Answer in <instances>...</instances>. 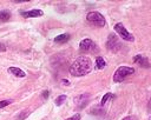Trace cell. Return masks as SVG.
Returning a JSON list of instances; mask_svg holds the SVG:
<instances>
[{
  "instance_id": "6da1fadb",
  "label": "cell",
  "mask_w": 151,
  "mask_h": 120,
  "mask_svg": "<svg viewBox=\"0 0 151 120\" xmlns=\"http://www.w3.org/2000/svg\"><path fill=\"white\" fill-rule=\"evenodd\" d=\"M92 71V62L91 59L87 56H79L77 58L70 67V73L73 76H84Z\"/></svg>"
},
{
  "instance_id": "7a4b0ae2",
  "label": "cell",
  "mask_w": 151,
  "mask_h": 120,
  "mask_svg": "<svg viewBox=\"0 0 151 120\" xmlns=\"http://www.w3.org/2000/svg\"><path fill=\"white\" fill-rule=\"evenodd\" d=\"M134 73V69L129 66H120L117 68V71L113 74V81L114 82H122L127 75H131Z\"/></svg>"
},
{
  "instance_id": "3957f363",
  "label": "cell",
  "mask_w": 151,
  "mask_h": 120,
  "mask_svg": "<svg viewBox=\"0 0 151 120\" xmlns=\"http://www.w3.org/2000/svg\"><path fill=\"white\" fill-rule=\"evenodd\" d=\"M106 47L111 52L117 53L122 48V42H120V40L118 39V36L116 34H110L109 38H107V41H106Z\"/></svg>"
},
{
  "instance_id": "277c9868",
  "label": "cell",
  "mask_w": 151,
  "mask_h": 120,
  "mask_svg": "<svg viewBox=\"0 0 151 120\" xmlns=\"http://www.w3.org/2000/svg\"><path fill=\"white\" fill-rule=\"evenodd\" d=\"M86 19H87V21H90V22L94 24L96 26H99V27L105 26V18H104L99 12L93 11V12L87 13Z\"/></svg>"
},
{
  "instance_id": "5b68a950",
  "label": "cell",
  "mask_w": 151,
  "mask_h": 120,
  "mask_svg": "<svg viewBox=\"0 0 151 120\" xmlns=\"http://www.w3.org/2000/svg\"><path fill=\"white\" fill-rule=\"evenodd\" d=\"M114 31L117 32V34H119V36H120L122 39H124V40H126V41H133V40H134L133 35H132V34L124 27V25L120 24V22H118V24L114 25Z\"/></svg>"
},
{
  "instance_id": "8992f818",
  "label": "cell",
  "mask_w": 151,
  "mask_h": 120,
  "mask_svg": "<svg viewBox=\"0 0 151 120\" xmlns=\"http://www.w3.org/2000/svg\"><path fill=\"white\" fill-rule=\"evenodd\" d=\"M88 99H90V94H87V93L80 94L74 98V105L77 106L78 109H83L88 104Z\"/></svg>"
},
{
  "instance_id": "52a82bcc",
  "label": "cell",
  "mask_w": 151,
  "mask_h": 120,
  "mask_svg": "<svg viewBox=\"0 0 151 120\" xmlns=\"http://www.w3.org/2000/svg\"><path fill=\"white\" fill-rule=\"evenodd\" d=\"M79 48H80V51H83V52H88V51L96 49V44H94L91 39H84V40L80 41Z\"/></svg>"
},
{
  "instance_id": "ba28073f",
  "label": "cell",
  "mask_w": 151,
  "mask_h": 120,
  "mask_svg": "<svg viewBox=\"0 0 151 120\" xmlns=\"http://www.w3.org/2000/svg\"><path fill=\"white\" fill-rule=\"evenodd\" d=\"M133 62H137L139 66H142V67H144V68H149V67H150V64H149L147 58H146V56H143V55H140V54L133 56Z\"/></svg>"
},
{
  "instance_id": "9c48e42d",
  "label": "cell",
  "mask_w": 151,
  "mask_h": 120,
  "mask_svg": "<svg viewBox=\"0 0 151 120\" xmlns=\"http://www.w3.org/2000/svg\"><path fill=\"white\" fill-rule=\"evenodd\" d=\"M21 15L24 18H39L44 15V12L41 9H32L27 12H21Z\"/></svg>"
},
{
  "instance_id": "30bf717a",
  "label": "cell",
  "mask_w": 151,
  "mask_h": 120,
  "mask_svg": "<svg viewBox=\"0 0 151 120\" xmlns=\"http://www.w3.org/2000/svg\"><path fill=\"white\" fill-rule=\"evenodd\" d=\"M8 72H9L11 74L18 76V78H25V76H26V73H25L22 69L18 68V67H9V68H8Z\"/></svg>"
},
{
  "instance_id": "8fae6325",
  "label": "cell",
  "mask_w": 151,
  "mask_h": 120,
  "mask_svg": "<svg viewBox=\"0 0 151 120\" xmlns=\"http://www.w3.org/2000/svg\"><path fill=\"white\" fill-rule=\"evenodd\" d=\"M70 40V34L67 33H64V34H59L58 36L54 38V42H59V44H64V42H67Z\"/></svg>"
},
{
  "instance_id": "7c38bea8",
  "label": "cell",
  "mask_w": 151,
  "mask_h": 120,
  "mask_svg": "<svg viewBox=\"0 0 151 120\" xmlns=\"http://www.w3.org/2000/svg\"><path fill=\"white\" fill-rule=\"evenodd\" d=\"M11 18V12L7 11V9H4V11H0V22H5L7 20H9Z\"/></svg>"
},
{
  "instance_id": "4fadbf2b",
  "label": "cell",
  "mask_w": 151,
  "mask_h": 120,
  "mask_svg": "<svg viewBox=\"0 0 151 120\" xmlns=\"http://www.w3.org/2000/svg\"><path fill=\"white\" fill-rule=\"evenodd\" d=\"M105 66H106L105 60L101 56H97V59H96V68L97 69H103Z\"/></svg>"
},
{
  "instance_id": "5bb4252c",
  "label": "cell",
  "mask_w": 151,
  "mask_h": 120,
  "mask_svg": "<svg viewBox=\"0 0 151 120\" xmlns=\"http://www.w3.org/2000/svg\"><path fill=\"white\" fill-rule=\"evenodd\" d=\"M65 100H66V95H64V94H63V95H59V96L55 99V101H54V102H55V105H57V106H61V105L65 102Z\"/></svg>"
},
{
  "instance_id": "9a60e30c",
  "label": "cell",
  "mask_w": 151,
  "mask_h": 120,
  "mask_svg": "<svg viewBox=\"0 0 151 120\" xmlns=\"http://www.w3.org/2000/svg\"><path fill=\"white\" fill-rule=\"evenodd\" d=\"M111 98H113V95H112L111 93H106V94L103 96V99H101V101H100V105L104 106V105L106 104V101H109V99H111Z\"/></svg>"
},
{
  "instance_id": "2e32d148",
  "label": "cell",
  "mask_w": 151,
  "mask_h": 120,
  "mask_svg": "<svg viewBox=\"0 0 151 120\" xmlns=\"http://www.w3.org/2000/svg\"><path fill=\"white\" fill-rule=\"evenodd\" d=\"M28 114H29V111H22L19 115H18V120H24V119H26L27 116H28Z\"/></svg>"
},
{
  "instance_id": "e0dca14e",
  "label": "cell",
  "mask_w": 151,
  "mask_h": 120,
  "mask_svg": "<svg viewBox=\"0 0 151 120\" xmlns=\"http://www.w3.org/2000/svg\"><path fill=\"white\" fill-rule=\"evenodd\" d=\"M12 102H13V100H12V99H8V100H2V101H0V108L5 107V106H7V105H9V104H12Z\"/></svg>"
},
{
  "instance_id": "ac0fdd59",
  "label": "cell",
  "mask_w": 151,
  "mask_h": 120,
  "mask_svg": "<svg viewBox=\"0 0 151 120\" xmlns=\"http://www.w3.org/2000/svg\"><path fill=\"white\" fill-rule=\"evenodd\" d=\"M66 120H80V114L78 113V114H74L73 116H71V118H68V119H66Z\"/></svg>"
},
{
  "instance_id": "d6986e66",
  "label": "cell",
  "mask_w": 151,
  "mask_h": 120,
  "mask_svg": "<svg viewBox=\"0 0 151 120\" xmlns=\"http://www.w3.org/2000/svg\"><path fill=\"white\" fill-rule=\"evenodd\" d=\"M123 120H137V119H136V116H133V115H127V116H125Z\"/></svg>"
},
{
  "instance_id": "ffe728a7",
  "label": "cell",
  "mask_w": 151,
  "mask_h": 120,
  "mask_svg": "<svg viewBox=\"0 0 151 120\" xmlns=\"http://www.w3.org/2000/svg\"><path fill=\"white\" fill-rule=\"evenodd\" d=\"M5 51H6V46L4 44H0V53L1 52H5Z\"/></svg>"
},
{
  "instance_id": "44dd1931",
  "label": "cell",
  "mask_w": 151,
  "mask_h": 120,
  "mask_svg": "<svg viewBox=\"0 0 151 120\" xmlns=\"http://www.w3.org/2000/svg\"><path fill=\"white\" fill-rule=\"evenodd\" d=\"M42 96H44V99H47V98H48V91H44Z\"/></svg>"
},
{
  "instance_id": "7402d4cb",
  "label": "cell",
  "mask_w": 151,
  "mask_h": 120,
  "mask_svg": "<svg viewBox=\"0 0 151 120\" xmlns=\"http://www.w3.org/2000/svg\"><path fill=\"white\" fill-rule=\"evenodd\" d=\"M147 109L151 112V99L149 100V104H147Z\"/></svg>"
},
{
  "instance_id": "603a6c76",
  "label": "cell",
  "mask_w": 151,
  "mask_h": 120,
  "mask_svg": "<svg viewBox=\"0 0 151 120\" xmlns=\"http://www.w3.org/2000/svg\"><path fill=\"white\" fill-rule=\"evenodd\" d=\"M63 84H64V85H70L68 80H66V79H64V80H63Z\"/></svg>"
}]
</instances>
